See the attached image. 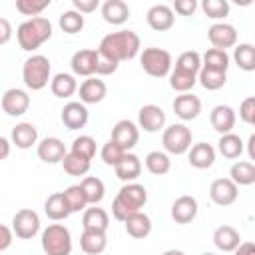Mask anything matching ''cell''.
I'll return each instance as SVG.
<instances>
[{"mask_svg": "<svg viewBox=\"0 0 255 255\" xmlns=\"http://www.w3.org/2000/svg\"><path fill=\"white\" fill-rule=\"evenodd\" d=\"M199 84L205 88V90H219L225 86L227 82V72H217V70H207V68H201L199 76H197Z\"/></svg>", "mask_w": 255, "mask_h": 255, "instance_id": "obj_39", "label": "cell"}, {"mask_svg": "<svg viewBox=\"0 0 255 255\" xmlns=\"http://www.w3.org/2000/svg\"><path fill=\"white\" fill-rule=\"evenodd\" d=\"M98 52L104 54L106 58L118 62V64L124 62V60H131L139 52V36L133 30L112 32V34L102 38V42L98 46Z\"/></svg>", "mask_w": 255, "mask_h": 255, "instance_id": "obj_1", "label": "cell"}, {"mask_svg": "<svg viewBox=\"0 0 255 255\" xmlns=\"http://www.w3.org/2000/svg\"><path fill=\"white\" fill-rule=\"evenodd\" d=\"M70 151L92 161V157L96 155V139L92 135H80V137H76L72 141V149Z\"/></svg>", "mask_w": 255, "mask_h": 255, "instance_id": "obj_44", "label": "cell"}, {"mask_svg": "<svg viewBox=\"0 0 255 255\" xmlns=\"http://www.w3.org/2000/svg\"><path fill=\"white\" fill-rule=\"evenodd\" d=\"M0 145H2V159H6L8 157V153H10V141L6 139V137H0Z\"/></svg>", "mask_w": 255, "mask_h": 255, "instance_id": "obj_56", "label": "cell"}, {"mask_svg": "<svg viewBox=\"0 0 255 255\" xmlns=\"http://www.w3.org/2000/svg\"><path fill=\"white\" fill-rule=\"evenodd\" d=\"M233 255H255V243H253V241L241 243V245L233 251Z\"/></svg>", "mask_w": 255, "mask_h": 255, "instance_id": "obj_54", "label": "cell"}, {"mask_svg": "<svg viewBox=\"0 0 255 255\" xmlns=\"http://www.w3.org/2000/svg\"><path fill=\"white\" fill-rule=\"evenodd\" d=\"M197 8V2L195 0H175L173 2V10L181 16H191Z\"/></svg>", "mask_w": 255, "mask_h": 255, "instance_id": "obj_50", "label": "cell"}, {"mask_svg": "<svg viewBox=\"0 0 255 255\" xmlns=\"http://www.w3.org/2000/svg\"><path fill=\"white\" fill-rule=\"evenodd\" d=\"M50 90L56 98H70L78 90V82L72 74H56L50 82Z\"/></svg>", "mask_w": 255, "mask_h": 255, "instance_id": "obj_31", "label": "cell"}, {"mask_svg": "<svg viewBox=\"0 0 255 255\" xmlns=\"http://www.w3.org/2000/svg\"><path fill=\"white\" fill-rule=\"evenodd\" d=\"M44 213H46L52 221H62V219H66V217L72 213L64 191H56V193L48 195V199H46V203H44Z\"/></svg>", "mask_w": 255, "mask_h": 255, "instance_id": "obj_25", "label": "cell"}, {"mask_svg": "<svg viewBox=\"0 0 255 255\" xmlns=\"http://www.w3.org/2000/svg\"><path fill=\"white\" fill-rule=\"evenodd\" d=\"M48 6H50V0H16V10L24 16H32V18H36Z\"/></svg>", "mask_w": 255, "mask_h": 255, "instance_id": "obj_47", "label": "cell"}, {"mask_svg": "<svg viewBox=\"0 0 255 255\" xmlns=\"http://www.w3.org/2000/svg\"><path fill=\"white\" fill-rule=\"evenodd\" d=\"M126 153H129V151H126V149H122L116 141H108V143H104V147H102V151H100V155H102V161L106 163V165H112V167H116L124 157H126Z\"/></svg>", "mask_w": 255, "mask_h": 255, "instance_id": "obj_45", "label": "cell"}, {"mask_svg": "<svg viewBox=\"0 0 255 255\" xmlns=\"http://www.w3.org/2000/svg\"><path fill=\"white\" fill-rule=\"evenodd\" d=\"M213 243L219 251H225V253H231L235 251L239 245H241V237H239V231L231 225H219L215 231H213Z\"/></svg>", "mask_w": 255, "mask_h": 255, "instance_id": "obj_22", "label": "cell"}, {"mask_svg": "<svg viewBox=\"0 0 255 255\" xmlns=\"http://www.w3.org/2000/svg\"><path fill=\"white\" fill-rule=\"evenodd\" d=\"M147 201V191L139 183H126L112 201V215L118 221H126L131 213L141 211Z\"/></svg>", "mask_w": 255, "mask_h": 255, "instance_id": "obj_2", "label": "cell"}, {"mask_svg": "<svg viewBox=\"0 0 255 255\" xmlns=\"http://www.w3.org/2000/svg\"><path fill=\"white\" fill-rule=\"evenodd\" d=\"M124 225H126L128 235H131L133 239H143V237H147V235L151 233V219H149V215H145L143 211L131 213V215L124 221Z\"/></svg>", "mask_w": 255, "mask_h": 255, "instance_id": "obj_27", "label": "cell"}, {"mask_svg": "<svg viewBox=\"0 0 255 255\" xmlns=\"http://www.w3.org/2000/svg\"><path fill=\"white\" fill-rule=\"evenodd\" d=\"M118 66H120L118 62H114V60H110V58H106L104 54L98 52V64H96V74L98 76H110L118 70Z\"/></svg>", "mask_w": 255, "mask_h": 255, "instance_id": "obj_49", "label": "cell"}, {"mask_svg": "<svg viewBox=\"0 0 255 255\" xmlns=\"http://www.w3.org/2000/svg\"><path fill=\"white\" fill-rule=\"evenodd\" d=\"M217 143H219L221 155L227 157V159H237V157L241 155V151H243V141H241V137H239L237 133H233V131L221 135Z\"/></svg>", "mask_w": 255, "mask_h": 255, "instance_id": "obj_35", "label": "cell"}, {"mask_svg": "<svg viewBox=\"0 0 255 255\" xmlns=\"http://www.w3.org/2000/svg\"><path fill=\"white\" fill-rule=\"evenodd\" d=\"M86 197H88V203L90 205H96L104 199V193H106V187H104V181L100 177H94V175H86L82 181H80Z\"/></svg>", "mask_w": 255, "mask_h": 255, "instance_id": "obj_33", "label": "cell"}, {"mask_svg": "<svg viewBox=\"0 0 255 255\" xmlns=\"http://www.w3.org/2000/svg\"><path fill=\"white\" fill-rule=\"evenodd\" d=\"M64 195H66V199H68V205H70V211H72V213H76V211H86V205H90V203H88V197H86V193H84V189H82L80 183H78V185H70V187L64 191Z\"/></svg>", "mask_w": 255, "mask_h": 255, "instance_id": "obj_43", "label": "cell"}, {"mask_svg": "<svg viewBox=\"0 0 255 255\" xmlns=\"http://www.w3.org/2000/svg\"><path fill=\"white\" fill-rule=\"evenodd\" d=\"M64 126L68 129H80L88 124V110H86V104L82 102H70L62 108V114H60Z\"/></svg>", "mask_w": 255, "mask_h": 255, "instance_id": "obj_20", "label": "cell"}, {"mask_svg": "<svg viewBox=\"0 0 255 255\" xmlns=\"http://www.w3.org/2000/svg\"><path fill=\"white\" fill-rule=\"evenodd\" d=\"M161 143H163L167 153L181 155V153L191 149V129L183 124H173V126L163 129Z\"/></svg>", "mask_w": 255, "mask_h": 255, "instance_id": "obj_7", "label": "cell"}, {"mask_svg": "<svg viewBox=\"0 0 255 255\" xmlns=\"http://www.w3.org/2000/svg\"><path fill=\"white\" fill-rule=\"evenodd\" d=\"M207 38H209L213 48L227 50V48H233L237 44V30H235V26H231L227 22H217V24L209 26Z\"/></svg>", "mask_w": 255, "mask_h": 255, "instance_id": "obj_10", "label": "cell"}, {"mask_svg": "<svg viewBox=\"0 0 255 255\" xmlns=\"http://www.w3.org/2000/svg\"><path fill=\"white\" fill-rule=\"evenodd\" d=\"M197 82V76L195 74H189V72H181V70H173L169 74V86L179 92V94H189V90L195 86Z\"/></svg>", "mask_w": 255, "mask_h": 255, "instance_id": "obj_40", "label": "cell"}, {"mask_svg": "<svg viewBox=\"0 0 255 255\" xmlns=\"http://www.w3.org/2000/svg\"><path fill=\"white\" fill-rule=\"evenodd\" d=\"M197 215V201L191 195H179L173 203H171V219L175 223H191Z\"/></svg>", "mask_w": 255, "mask_h": 255, "instance_id": "obj_17", "label": "cell"}, {"mask_svg": "<svg viewBox=\"0 0 255 255\" xmlns=\"http://www.w3.org/2000/svg\"><path fill=\"white\" fill-rule=\"evenodd\" d=\"M96 64H98V50H78L74 56H72V72L76 76H86V78H92L96 74Z\"/></svg>", "mask_w": 255, "mask_h": 255, "instance_id": "obj_16", "label": "cell"}, {"mask_svg": "<svg viewBox=\"0 0 255 255\" xmlns=\"http://www.w3.org/2000/svg\"><path fill=\"white\" fill-rule=\"evenodd\" d=\"M173 112L177 118H181L183 122L195 120L201 112V100L193 94H179L173 100Z\"/></svg>", "mask_w": 255, "mask_h": 255, "instance_id": "obj_19", "label": "cell"}, {"mask_svg": "<svg viewBox=\"0 0 255 255\" xmlns=\"http://www.w3.org/2000/svg\"><path fill=\"white\" fill-rule=\"evenodd\" d=\"M235 120H237V118H235L233 108H231V106H223V104L215 106V108L211 110V114H209L211 128H213L217 133H221V135L231 133V129H233V126H235Z\"/></svg>", "mask_w": 255, "mask_h": 255, "instance_id": "obj_18", "label": "cell"}, {"mask_svg": "<svg viewBox=\"0 0 255 255\" xmlns=\"http://www.w3.org/2000/svg\"><path fill=\"white\" fill-rule=\"evenodd\" d=\"M62 165H64V171L68 175H74V177L86 175L90 171V159H84V157H80V155H76L72 151H68V155L64 157Z\"/></svg>", "mask_w": 255, "mask_h": 255, "instance_id": "obj_41", "label": "cell"}, {"mask_svg": "<svg viewBox=\"0 0 255 255\" xmlns=\"http://www.w3.org/2000/svg\"><path fill=\"white\" fill-rule=\"evenodd\" d=\"M14 235L20 239H32L40 231V217L34 209H20L12 219Z\"/></svg>", "mask_w": 255, "mask_h": 255, "instance_id": "obj_9", "label": "cell"}, {"mask_svg": "<svg viewBox=\"0 0 255 255\" xmlns=\"http://www.w3.org/2000/svg\"><path fill=\"white\" fill-rule=\"evenodd\" d=\"M80 247L84 253L88 255H100L106 251L108 247V237L106 231H92V229H84L80 235Z\"/></svg>", "mask_w": 255, "mask_h": 255, "instance_id": "obj_24", "label": "cell"}, {"mask_svg": "<svg viewBox=\"0 0 255 255\" xmlns=\"http://www.w3.org/2000/svg\"><path fill=\"white\" fill-rule=\"evenodd\" d=\"M137 139H139V129L129 120H120L112 129V141H116L126 151L133 149L137 145Z\"/></svg>", "mask_w": 255, "mask_h": 255, "instance_id": "obj_11", "label": "cell"}, {"mask_svg": "<svg viewBox=\"0 0 255 255\" xmlns=\"http://www.w3.org/2000/svg\"><path fill=\"white\" fill-rule=\"evenodd\" d=\"M22 80H24L26 88H30L34 92L46 88L48 82H52L50 80V60L42 54L28 58L22 68Z\"/></svg>", "mask_w": 255, "mask_h": 255, "instance_id": "obj_4", "label": "cell"}, {"mask_svg": "<svg viewBox=\"0 0 255 255\" xmlns=\"http://www.w3.org/2000/svg\"><path fill=\"white\" fill-rule=\"evenodd\" d=\"M137 124L139 128H143V131L155 133L165 126V112L155 104L141 106V110L137 112Z\"/></svg>", "mask_w": 255, "mask_h": 255, "instance_id": "obj_13", "label": "cell"}, {"mask_svg": "<svg viewBox=\"0 0 255 255\" xmlns=\"http://www.w3.org/2000/svg\"><path fill=\"white\" fill-rule=\"evenodd\" d=\"M233 60L243 72L255 70V46L253 44H237L233 50Z\"/></svg>", "mask_w": 255, "mask_h": 255, "instance_id": "obj_36", "label": "cell"}, {"mask_svg": "<svg viewBox=\"0 0 255 255\" xmlns=\"http://www.w3.org/2000/svg\"><path fill=\"white\" fill-rule=\"evenodd\" d=\"M102 16L108 24L120 26L129 18V6L124 0H106L102 4Z\"/></svg>", "mask_w": 255, "mask_h": 255, "instance_id": "obj_26", "label": "cell"}, {"mask_svg": "<svg viewBox=\"0 0 255 255\" xmlns=\"http://www.w3.org/2000/svg\"><path fill=\"white\" fill-rule=\"evenodd\" d=\"M82 225L84 229H92V231H106L110 225V217L102 207H88L82 215Z\"/></svg>", "mask_w": 255, "mask_h": 255, "instance_id": "obj_30", "label": "cell"}, {"mask_svg": "<svg viewBox=\"0 0 255 255\" xmlns=\"http://www.w3.org/2000/svg\"><path fill=\"white\" fill-rule=\"evenodd\" d=\"M203 68L207 70H217V72H227L229 68V56L225 50H217V48H209L203 56H201Z\"/></svg>", "mask_w": 255, "mask_h": 255, "instance_id": "obj_34", "label": "cell"}, {"mask_svg": "<svg viewBox=\"0 0 255 255\" xmlns=\"http://www.w3.org/2000/svg\"><path fill=\"white\" fill-rule=\"evenodd\" d=\"M10 36H12V26L8 18H0V44H8Z\"/></svg>", "mask_w": 255, "mask_h": 255, "instance_id": "obj_53", "label": "cell"}, {"mask_svg": "<svg viewBox=\"0 0 255 255\" xmlns=\"http://www.w3.org/2000/svg\"><path fill=\"white\" fill-rule=\"evenodd\" d=\"M50 36H52V24L44 16L30 18V20L22 22L18 26V30H16L18 44L26 52H32V50L40 48L46 40H50Z\"/></svg>", "mask_w": 255, "mask_h": 255, "instance_id": "obj_3", "label": "cell"}, {"mask_svg": "<svg viewBox=\"0 0 255 255\" xmlns=\"http://www.w3.org/2000/svg\"><path fill=\"white\" fill-rule=\"evenodd\" d=\"M161 255H185V253L179 251V249H167V251H163Z\"/></svg>", "mask_w": 255, "mask_h": 255, "instance_id": "obj_57", "label": "cell"}, {"mask_svg": "<svg viewBox=\"0 0 255 255\" xmlns=\"http://www.w3.org/2000/svg\"><path fill=\"white\" fill-rule=\"evenodd\" d=\"M42 249L46 255H70L72 253V235L68 227L52 223L42 233Z\"/></svg>", "mask_w": 255, "mask_h": 255, "instance_id": "obj_5", "label": "cell"}, {"mask_svg": "<svg viewBox=\"0 0 255 255\" xmlns=\"http://www.w3.org/2000/svg\"><path fill=\"white\" fill-rule=\"evenodd\" d=\"M229 177L237 185H251L255 183V163L251 161H235L229 169Z\"/></svg>", "mask_w": 255, "mask_h": 255, "instance_id": "obj_32", "label": "cell"}, {"mask_svg": "<svg viewBox=\"0 0 255 255\" xmlns=\"http://www.w3.org/2000/svg\"><path fill=\"white\" fill-rule=\"evenodd\" d=\"M201 8H203L205 16L213 18V20H221L229 14V2L227 0H203Z\"/></svg>", "mask_w": 255, "mask_h": 255, "instance_id": "obj_46", "label": "cell"}, {"mask_svg": "<svg viewBox=\"0 0 255 255\" xmlns=\"http://www.w3.org/2000/svg\"><path fill=\"white\" fill-rule=\"evenodd\" d=\"M201 255H215V253H209V251H207V253H201Z\"/></svg>", "mask_w": 255, "mask_h": 255, "instance_id": "obj_58", "label": "cell"}, {"mask_svg": "<svg viewBox=\"0 0 255 255\" xmlns=\"http://www.w3.org/2000/svg\"><path fill=\"white\" fill-rule=\"evenodd\" d=\"M12 141L16 147L20 149H28L32 147L36 141H38V129L34 124H28V122H22L18 124L14 129H12Z\"/></svg>", "mask_w": 255, "mask_h": 255, "instance_id": "obj_29", "label": "cell"}, {"mask_svg": "<svg viewBox=\"0 0 255 255\" xmlns=\"http://www.w3.org/2000/svg\"><path fill=\"white\" fill-rule=\"evenodd\" d=\"M139 64L145 74L153 78H163L171 70V54L163 48H145L139 56Z\"/></svg>", "mask_w": 255, "mask_h": 255, "instance_id": "obj_6", "label": "cell"}, {"mask_svg": "<svg viewBox=\"0 0 255 255\" xmlns=\"http://www.w3.org/2000/svg\"><path fill=\"white\" fill-rule=\"evenodd\" d=\"M114 169H116L118 179H122V181H126V183H133V181L139 177V173H141V161H139L137 155L126 153V157H124Z\"/></svg>", "mask_w": 255, "mask_h": 255, "instance_id": "obj_28", "label": "cell"}, {"mask_svg": "<svg viewBox=\"0 0 255 255\" xmlns=\"http://www.w3.org/2000/svg\"><path fill=\"white\" fill-rule=\"evenodd\" d=\"M108 94V88L104 80L100 78H88L80 84V102L82 104H100Z\"/></svg>", "mask_w": 255, "mask_h": 255, "instance_id": "obj_21", "label": "cell"}, {"mask_svg": "<svg viewBox=\"0 0 255 255\" xmlns=\"http://www.w3.org/2000/svg\"><path fill=\"white\" fill-rule=\"evenodd\" d=\"M187 159L197 169H209L213 165V161H215V149H213L211 143L199 141V143L191 145V149L187 153Z\"/></svg>", "mask_w": 255, "mask_h": 255, "instance_id": "obj_23", "label": "cell"}, {"mask_svg": "<svg viewBox=\"0 0 255 255\" xmlns=\"http://www.w3.org/2000/svg\"><path fill=\"white\" fill-rule=\"evenodd\" d=\"M58 24L66 34H78L84 28V16L78 10H66L60 14Z\"/></svg>", "mask_w": 255, "mask_h": 255, "instance_id": "obj_42", "label": "cell"}, {"mask_svg": "<svg viewBox=\"0 0 255 255\" xmlns=\"http://www.w3.org/2000/svg\"><path fill=\"white\" fill-rule=\"evenodd\" d=\"M0 233H2V237H0V251H6V249L10 247V243H12V233H14V229H10L8 225H2V227H0Z\"/></svg>", "mask_w": 255, "mask_h": 255, "instance_id": "obj_52", "label": "cell"}, {"mask_svg": "<svg viewBox=\"0 0 255 255\" xmlns=\"http://www.w3.org/2000/svg\"><path fill=\"white\" fill-rule=\"evenodd\" d=\"M145 20L149 24L151 30L155 32H165L173 26L175 22V16H173V8L167 6V4H153L147 14H145Z\"/></svg>", "mask_w": 255, "mask_h": 255, "instance_id": "obj_14", "label": "cell"}, {"mask_svg": "<svg viewBox=\"0 0 255 255\" xmlns=\"http://www.w3.org/2000/svg\"><path fill=\"white\" fill-rule=\"evenodd\" d=\"M251 126H255V122H253V124H251Z\"/></svg>", "mask_w": 255, "mask_h": 255, "instance_id": "obj_59", "label": "cell"}, {"mask_svg": "<svg viewBox=\"0 0 255 255\" xmlns=\"http://www.w3.org/2000/svg\"><path fill=\"white\" fill-rule=\"evenodd\" d=\"M247 153H249V157L255 161V133H251V137H249V141H247Z\"/></svg>", "mask_w": 255, "mask_h": 255, "instance_id": "obj_55", "label": "cell"}, {"mask_svg": "<svg viewBox=\"0 0 255 255\" xmlns=\"http://www.w3.org/2000/svg\"><path fill=\"white\" fill-rule=\"evenodd\" d=\"M30 108V96L20 90V88H10L4 92L2 96V110L12 116V118H18L22 114H26Z\"/></svg>", "mask_w": 255, "mask_h": 255, "instance_id": "obj_12", "label": "cell"}, {"mask_svg": "<svg viewBox=\"0 0 255 255\" xmlns=\"http://www.w3.org/2000/svg\"><path fill=\"white\" fill-rule=\"evenodd\" d=\"M38 157L46 163H62L68 155V149L60 137H44L38 143Z\"/></svg>", "mask_w": 255, "mask_h": 255, "instance_id": "obj_15", "label": "cell"}, {"mask_svg": "<svg viewBox=\"0 0 255 255\" xmlns=\"http://www.w3.org/2000/svg\"><path fill=\"white\" fill-rule=\"evenodd\" d=\"M239 118L245 124H253L255 122V96L245 98L241 102V106H239Z\"/></svg>", "mask_w": 255, "mask_h": 255, "instance_id": "obj_48", "label": "cell"}, {"mask_svg": "<svg viewBox=\"0 0 255 255\" xmlns=\"http://www.w3.org/2000/svg\"><path fill=\"white\" fill-rule=\"evenodd\" d=\"M145 167L153 175H165L171 169V159L163 151H149L145 155Z\"/></svg>", "mask_w": 255, "mask_h": 255, "instance_id": "obj_37", "label": "cell"}, {"mask_svg": "<svg viewBox=\"0 0 255 255\" xmlns=\"http://www.w3.org/2000/svg\"><path fill=\"white\" fill-rule=\"evenodd\" d=\"M239 185L231 179V177H219L211 183L209 187V197L213 203L221 205V207H227V205H233L237 201V195H239Z\"/></svg>", "mask_w": 255, "mask_h": 255, "instance_id": "obj_8", "label": "cell"}, {"mask_svg": "<svg viewBox=\"0 0 255 255\" xmlns=\"http://www.w3.org/2000/svg\"><path fill=\"white\" fill-rule=\"evenodd\" d=\"M72 4L80 14H90L100 6V0H72Z\"/></svg>", "mask_w": 255, "mask_h": 255, "instance_id": "obj_51", "label": "cell"}, {"mask_svg": "<svg viewBox=\"0 0 255 255\" xmlns=\"http://www.w3.org/2000/svg\"><path fill=\"white\" fill-rule=\"evenodd\" d=\"M201 68H203V62L195 50H187V52L179 54V58L175 60V70H181V72H189V74L199 76Z\"/></svg>", "mask_w": 255, "mask_h": 255, "instance_id": "obj_38", "label": "cell"}]
</instances>
